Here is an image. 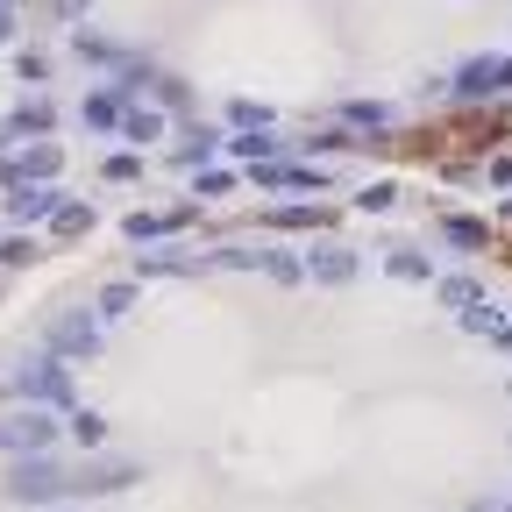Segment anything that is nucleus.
Listing matches in <instances>:
<instances>
[{
	"label": "nucleus",
	"instance_id": "nucleus-1",
	"mask_svg": "<svg viewBox=\"0 0 512 512\" xmlns=\"http://www.w3.org/2000/svg\"><path fill=\"white\" fill-rule=\"evenodd\" d=\"M8 399H15V406H50V413H72V406H79L72 363H57L50 349H22V356H8Z\"/></svg>",
	"mask_w": 512,
	"mask_h": 512
},
{
	"label": "nucleus",
	"instance_id": "nucleus-2",
	"mask_svg": "<svg viewBox=\"0 0 512 512\" xmlns=\"http://www.w3.org/2000/svg\"><path fill=\"white\" fill-rule=\"evenodd\" d=\"M57 434H64V420L50 413V406H0V456H50L57 448Z\"/></svg>",
	"mask_w": 512,
	"mask_h": 512
},
{
	"label": "nucleus",
	"instance_id": "nucleus-3",
	"mask_svg": "<svg viewBox=\"0 0 512 512\" xmlns=\"http://www.w3.org/2000/svg\"><path fill=\"white\" fill-rule=\"evenodd\" d=\"M0 491H8L15 505H43V512H50L57 498H72V470H64L57 456H15Z\"/></svg>",
	"mask_w": 512,
	"mask_h": 512
},
{
	"label": "nucleus",
	"instance_id": "nucleus-4",
	"mask_svg": "<svg viewBox=\"0 0 512 512\" xmlns=\"http://www.w3.org/2000/svg\"><path fill=\"white\" fill-rule=\"evenodd\" d=\"M43 349H50L57 363H93V356H100V313H86V306L50 313V320H43Z\"/></svg>",
	"mask_w": 512,
	"mask_h": 512
},
{
	"label": "nucleus",
	"instance_id": "nucleus-5",
	"mask_svg": "<svg viewBox=\"0 0 512 512\" xmlns=\"http://www.w3.org/2000/svg\"><path fill=\"white\" fill-rule=\"evenodd\" d=\"M448 93H456L463 107H477V100H498V93H512V50H477L456 79H448Z\"/></svg>",
	"mask_w": 512,
	"mask_h": 512
},
{
	"label": "nucleus",
	"instance_id": "nucleus-6",
	"mask_svg": "<svg viewBox=\"0 0 512 512\" xmlns=\"http://www.w3.org/2000/svg\"><path fill=\"white\" fill-rule=\"evenodd\" d=\"M128 484H143V463L136 456H86L72 470V498H114Z\"/></svg>",
	"mask_w": 512,
	"mask_h": 512
},
{
	"label": "nucleus",
	"instance_id": "nucleus-7",
	"mask_svg": "<svg viewBox=\"0 0 512 512\" xmlns=\"http://www.w3.org/2000/svg\"><path fill=\"white\" fill-rule=\"evenodd\" d=\"M299 264L313 285H356V271H363L349 242H313V249H299Z\"/></svg>",
	"mask_w": 512,
	"mask_h": 512
},
{
	"label": "nucleus",
	"instance_id": "nucleus-8",
	"mask_svg": "<svg viewBox=\"0 0 512 512\" xmlns=\"http://www.w3.org/2000/svg\"><path fill=\"white\" fill-rule=\"evenodd\" d=\"M249 185L256 192H320V185H328V171H320V164H249Z\"/></svg>",
	"mask_w": 512,
	"mask_h": 512
},
{
	"label": "nucleus",
	"instance_id": "nucleus-9",
	"mask_svg": "<svg viewBox=\"0 0 512 512\" xmlns=\"http://www.w3.org/2000/svg\"><path fill=\"white\" fill-rule=\"evenodd\" d=\"M221 150H228V157L249 171V164H278L292 143L278 136V128H235V136H221Z\"/></svg>",
	"mask_w": 512,
	"mask_h": 512
},
{
	"label": "nucleus",
	"instance_id": "nucleus-10",
	"mask_svg": "<svg viewBox=\"0 0 512 512\" xmlns=\"http://www.w3.org/2000/svg\"><path fill=\"white\" fill-rule=\"evenodd\" d=\"M192 271H207V256L185 249V242H164V249H143L136 256V278H192Z\"/></svg>",
	"mask_w": 512,
	"mask_h": 512
},
{
	"label": "nucleus",
	"instance_id": "nucleus-11",
	"mask_svg": "<svg viewBox=\"0 0 512 512\" xmlns=\"http://www.w3.org/2000/svg\"><path fill=\"white\" fill-rule=\"evenodd\" d=\"M57 207H64L57 185H8V221H15V228H36V221H50Z\"/></svg>",
	"mask_w": 512,
	"mask_h": 512
},
{
	"label": "nucleus",
	"instance_id": "nucleus-12",
	"mask_svg": "<svg viewBox=\"0 0 512 512\" xmlns=\"http://www.w3.org/2000/svg\"><path fill=\"white\" fill-rule=\"evenodd\" d=\"M192 214H200V207H171V214H143V207H136V214H128V221H121V235H128V242H136V249H150V242H164V235H178V228H185Z\"/></svg>",
	"mask_w": 512,
	"mask_h": 512
},
{
	"label": "nucleus",
	"instance_id": "nucleus-13",
	"mask_svg": "<svg viewBox=\"0 0 512 512\" xmlns=\"http://www.w3.org/2000/svg\"><path fill=\"white\" fill-rule=\"evenodd\" d=\"M121 114H128V100H121L114 86H93V93L79 100V121L93 128V136H121Z\"/></svg>",
	"mask_w": 512,
	"mask_h": 512
},
{
	"label": "nucleus",
	"instance_id": "nucleus-14",
	"mask_svg": "<svg viewBox=\"0 0 512 512\" xmlns=\"http://www.w3.org/2000/svg\"><path fill=\"white\" fill-rule=\"evenodd\" d=\"M57 171H64V150H57V143H22L15 185H57Z\"/></svg>",
	"mask_w": 512,
	"mask_h": 512
},
{
	"label": "nucleus",
	"instance_id": "nucleus-15",
	"mask_svg": "<svg viewBox=\"0 0 512 512\" xmlns=\"http://www.w3.org/2000/svg\"><path fill=\"white\" fill-rule=\"evenodd\" d=\"M214 150H221V128L185 121V143L171 150V164H178V171H207V164H214Z\"/></svg>",
	"mask_w": 512,
	"mask_h": 512
},
{
	"label": "nucleus",
	"instance_id": "nucleus-16",
	"mask_svg": "<svg viewBox=\"0 0 512 512\" xmlns=\"http://www.w3.org/2000/svg\"><path fill=\"white\" fill-rule=\"evenodd\" d=\"M164 128H171V114L164 107H143V100H128V114H121V143H164Z\"/></svg>",
	"mask_w": 512,
	"mask_h": 512
},
{
	"label": "nucleus",
	"instance_id": "nucleus-17",
	"mask_svg": "<svg viewBox=\"0 0 512 512\" xmlns=\"http://www.w3.org/2000/svg\"><path fill=\"white\" fill-rule=\"evenodd\" d=\"M50 128H57V107H50L43 93H29V100H22V107L8 114V136H15V143H22V136H36V143H43Z\"/></svg>",
	"mask_w": 512,
	"mask_h": 512
},
{
	"label": "nucleus",
	"instance_id": "nucleus-18",
	"mask_svg": "<svg viewBox=\"0 0 512 512\" xmlns=\"http://www.w3.org/2000/svg\"><path fill=\"white\" fill-rule=\"evenodd\" d=\"M434 228H441V242H448V249H463V256H477V249L491 242V221H477V214H441Z\"/></svg>",
	"mask_w": 512,
	"mask_h": 512
},
{
	"label": "nucleus",
	"instance_id": "nucleus-19",
	"mask_svg": "<svg viewBox=\"0 0 512 512\" xmlns=\"http://www.w3.org/2000/svg\"><path fill=\"white\" fill-rule=\"evenodd\" d=\"M64 434H72V441L86 448V456H100V448H107V413H93V406H72V413H64Z\"/></svg>",
	"mask_w": 512,
	"mask_h": 512
},
{
	"label": "nucleus",
	"instance_id": "nucleus-20",
	"mask_svg": "<svg viewBox=\"0 0 512 512\" xmlns=\"http://www.w3.org/2000/svg\"><path fill=\"white\" fill-rule=\"evenodd\" d=\"M93 221H100L93 200H64V207L50 214V235H57V242H79V235H93Z\"/></svg>",
	"mask_w": 512,
	"mask_h": 512
},
{
	"label": "nucleus",
	"instance_id": "nucleus-21",
	"mask_svg": "<svg viewBox=\"0 0 512 512\" xmlns=\"http://www.w3.org/2000/svg\"><path fill=\"white\" fill-rule=\"evenodd\" d=\"M384 271L392 278H406V285H434V256H420V249H384Z\"/></svg>",
	"mask_w": 512,
	"mask_h": 512
},
{
	"label": "nucleus",
	"instance_id": "nucleus-22",
	"mask_svg": "<svg viewBox=\"0 0 512 512\" xmlns=\"http://www.w3.org/2000/svg\"><path fill=\"white\" fill-rule=\"evenodd\" d=\"M150 107H164V114H192V86L185 79H171V72H150Z\"/></svg>",
	"mask_w": 512,
	"mask_h": 512
},
{
	"label": "nucleus",
	"instance_id": "nucleus-23",
	"mask_svg": "<svg viewBox=\"0 0 512 512\" xmlns=\"http://www.w3.org/2000/svg\"><path fill=\"white\" fill-rule=\"evenodd\" d=\"M256 271H264L271 285H306V264H299V249H264V264H256Z\"/></svg>",
	"mask_w": 512,
	"mask_h": 512
},
{
	"label": "nucleus",
	"instance_id": "nucleus-24",
	"mask_svg": "<svg viewBox=\"0 0 512 512\" xmlns=\"http://www.w3.org/2000/svg\"><path fill=\"white\" fill-rule=\"evenodd\" d=\"M434 299H441L448 313H463V306H477V299H484V285L456 271V278H434Z\"/></svg>",
	"mask_w": 512,
	"mask_h": 512
},
{
	"label": "nucleus",
	"instance_id": "nucleus-25",
	"mask_svg": "<svg viewBox=\"0 0 512 512\" xmlns=\"http://www.w3.org/2000/svg\"><path fill=\"white\" fill-rule=\"evenodd\" d=\"M0 264H8V271H29V264H43V242H36V235H22V228H15V235H8V242H0Z\"/></svg>",
	"mask_w": 512,
	"mask_h": 512
},
{
	"label": "nucleus",
	"instance_id": "nucleus-26",
	"mask_svg": "<svg viewBox=\"0 0 512 512\" xmlns=\"http://www.w3.org/2000/svg\"><path fill=\"white\" fill-rule=\"evenodd\" d=\"M128 306H136V285H128V278H121V285H100V299H93V313H100V328H107V320H121Z\"/></svg>",
	"mask_w": 512,
	"mask_h": 512
},
{
	"label": "nucleus",
	"instance_id": "nucleus-27",
	"mask_svg": "<svg viewBox=\"0 0 512 512\" xmlns=\"http://www.w3.org/2000/svg\"><path fill=\"white\" fill-rule=\"evenodd\" d=\"M342 121H349V128H370V136H377V128L392 121V107H384V100H342Z\"/></svg>",
	"mask_w": 512,
	"mask_h": 512
},
{
	"label": "nucleus",
	"instance_id": "nucleus-28",
	"mask_svg": "<svg viewBox=\"0 0 512 512\" xmlns=\"http://www.w3.org/2000/svg\"><path fill=\"white\" fill-rule=\"evenodd\" d=\"M264 221H271V228H328L335 214H328V207H271Z\"/></svg>",
	"mask_w": 512,
	"mask_h": 512
},
{
	"label": "nucleus",
	"instance_id": "nucleus-29",
	"mask_svg": "<svg viewBox=\"0 0 512 512\" xmlns=\"http://www.w3.org/2000/svg\"><path fill=\"white\" fill-rule=\"evenodd\" d=\"M498 320H505V313H498L491 299H477V306L456 313V328H463V335H498Z\"/></svg>",
	"mask_w": 512,
	"mask_h": 512
},
{
	"label": "nucleus",
	"instance_id": "nucleus-30",
	"mask_svg": "<svg viewBox=\"0 0 512 512\" xmlns=\"http://www.w3.org/2000/svg\"><path fill=\"white\" fill-rule=\"evenodd\" d=\"M100 178H107V185H136V178H143V150H114V157L100 164Z\"/></svg>",
	"mask_w": 512,
	"mask_h": 512
},
{
	"label": "nucleus",
	"instance_id": "nucleus-31",
	"mask_svg": "<svg viewBox=\"0 0 512 512\" xmlns=\"http://www.w3.org/2000/svg\"><path fill=\"white\" fill-rule=\"evenodd\" d=\"M356 207H363V214H392V207H399V185H392V178H370V185L356 192Z\"/></svg>",
	"mask_w": 512,
	"mask_h": 512
},
{
	"label": "nucleus",
	"instance_id": "nucleus-32",
	"mask_svg": "<svg viewBox=\"0 0 512 512\" xmlns=\"http://www.w3.org/2000/svg\"><path fill=\"white\" fill-rule=\"evenodd\" d=\"M221 192H235V171H221V164L192 171V200H221Z\"/></svg>",
	"mask_w": 512,
	"mask_h": 512
},
{
	"label": "nucleus",
	"instance_id": "nucleus-33",
	"mask_svg": "<svg viewBox=\"0 0 512 512\" xmlns=\"http://www.w3.org/2000/svg\"><path fill=\"white\" fill-rule=\"evenodd\" d=\"M299 150H306V157H342V150H363V143H356V136H342V128H320V136H306Z\"/></svg>",
	"mask_w": 512,
	"mask_h": 512
},
{
	"label": "nucleus",
	"instance_id": "nucleus-34",
	"mask_svg": "<svg viewBox=\"0 0 512 512\" xmlns=\"http://www.w3.org/2000/svg\"><path fill=\"white\" fill-rule=\"evenodd\" d=\"M15 79H22V86H43V79H50V57H43V50H15Z\"/></svg>",
	"mask_w": 512,
	"mask_h": 512
},
{
	"label": "nucleus",
	"instance_id": "nucleus-35",
	"mask_svg": "<svg viewBox=\"0 0 512 512\" xmlns=\"http://www.w3.org/2000/svg\"><path fill=\"white\" fill-rule=\"evenodd\" d=\"M228 121L235 128H271V107L264 100H228Z\"/></svg>",
	"mask_w": 512,
	"mask_h": 512
},
{
	"label": "nucleus",
	"instance_id": "nucleus-36",
	"mask_svg": "<svg viewBox=\"0 0 512 512\" xmlns=\"http://www.w3.org/2000/svg\"><path fill=\"white\" fill-rule=\"evenodd\" d=\"M22 36V8H8V0H0V43H15Z\"/></svg>",
	"mask_w": 512,
	"mask_h": 512
},
{
	"label": "nucleus",
	"instance_id": "nucleus-37",
	"mask_svg": "<svg viewBox=\"0 0 512 512\" xmlns=\"http://www.w3.org/2000/svg\"><path fill=\"white\" fill-rule=\"evenodd\" d=\"M484 178H491V185H512V157H491V164H484Z\"/></svg>",
	"mask_w": 512,
	"mask_h": 512
},
{
	"label": "nucleus",
	"instance_id": "nucleus-38",
	"mask_svg": "<svg viewBox=\"0 0 512 512\" xmlns=\"http://www.w3.org/2000/svg\"><path fill=\"white\" fill-rule=\"evenodd\" d=\"M50 8H57L64 22H79V15H86V0H50Z\"/></svg>",
	"mask_w": 512,
	"mask_h": 512
},
{
	"label": "nucleus",
	"instance_id": "nucleus-39",
	"mask_svg": "<svg viewBox=\"0 0 512 512\" xmlns=\"http://www.w3.org/2000/svg\"><path fill=\"white\" fill-rule=\"evenodd\" d=\"M491 342H498V349H512V320H498V335H491Z\"/></svg>",
	"mask_w": 512,
	"mask_h": 512
},
{
	"label": "nucleus",
	"instance_id": "nucleus-40",
	"mask_svg": "<svg viewBox=\"0 0 512 512\" xmlns=\"http://www.w3.org/2000/svg\"><path fill=\"white\" fill-rule=\"evenodd\" d=\"M8 150H15V136H8V121H0V157H8Z\"/></svg>",
	"mask_w": 512,
	"mask_h": 512
},
{
	"label": "nucleus",
	"instance_id": "nucleus-41",
	"mask_svg": "<svg viewBox=\"0 0 512 512\" xmlns=\"http://www.w3.org/2000/svg\"><path fill=\"white\" fill-rule=\"evenodd\" d=\"M0 406H8V384H0Z\"/></svg>",
	"mask_w": 512,
	"mask_h": 512
},
{
	"label": "nucleus",
	"instance_id": "nucleus-42",
	"mask_svg": "<svg viewBox=\"0 0 512 512\" xmlns=\"http://www.w3.org/2000/svg\"><path fill=\"white\" fill-rule=\"evenodd\" d=\"M50 512H72V505H50Z\"/></svg>",
	"mask_w": 512,
	"mask_h": 512
},
{
	"label": "nucleus",
	"instance_id": "nucleus-43",
	"mask_svg": "<svg viewBox=\"0 0 512 512\" xmlns=\"http://www.w3.org/2000/svg\"><path fill=\"white\" fill-rule=\"evenodd\" d=\"M505 221H512V200H505Z\"/></svg>",
	"mask_w": 512,
	"mask_h": 512
},
{
	"label": "nucleus",
	"instance_id": "nucleus-44",
	"mask_svg": "<svg viewBox=\"0 0 512 512\" xmlns=\"http://www.w3.org/2000/svg\"><path fill=\"white\" fill-rule=\"evenodd\" d=\"M498 512H512V498H505V505H498Z\"/></svg>",
	"mask_w": 512,
	"mask_h": 512
},
{
	"label": "nucleus",
	"instance_id": "nucleus-45",
	"mask_svg": "<svg viewBox=\"0 0 512 512\" xmlns=\"http://www.w3.org/2000/svg\"><path fill=\"white\" fill-rule=\"evenodd\" d=\"M8 8H22V0H8Z\"/></svg>",
	"mask_w": 512,
	"mask_h": 512
},
{
	"label": "nucleus",
	"instance_id": "nucleus-46",
	"mask_svg": "<svg viewBox=\"0 0 512 512\" xmlns=\"http://www.w3.org/2000/svg\"><path fill=\"white\" fill-rule=\"evenodd\" d=\"M505 392H512V377H505Z\"/></svg>",
	"mask_w": 512,
	"mask_h": 512
}]
</instances>
